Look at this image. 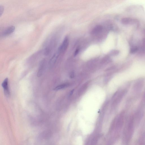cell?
<instances>
[{
    "label": "cell",
    "mask_w": 145,
    "mask_h": 145,
    "mask_svg": "<svg viewBox=\"0 0 145 145\" xmlns=\"http://www.w3.org/2000/svg\"><path fill=\"white\" fill-rule=\"evenodd\" d=\"M138 21L136 19L129 17H125L122 19L121 22L125 25L133 24L136 23Z\"/></svg>",
    "instance_id": "obj_1"
},
{
    "label": "cell",
    "mask_w": 145,
    "mask_h": 145,
    "mask_svg": "<svg viewBox=\"0 0 145 145\" xmlns=\"http://www.w3.org/2000/svg\"><path fill=\"white\" fill-rule=\"evenodd\" d=\"M2 86L4 90V93L7 96H8L9 94L8 86V79L7 78H6L3 81L2 84Z\"/></svg>",
    "instance_id": "obj_2"
},
{
    "label": "cell",
    "mask_w": 145,
    "mask_h": 145,
    "mask_svg": "<svg viewBox=\"0 0 145 145\" xmlns=\"http://www.w3.org/2000/svg\"><path fill=\"white\" fill-rule=\"evenodd\" d=\"M69 44V41L67 37H65L63 43L59 49V52H63L65 51L67 48Z\"/></svg>",
    "instance_id": "obj_3"
},
{
    "label": "cell",
    "mask_w": 145,
    "mask_h": 145,
    "mask_svg": "<svg viewBox=\"0 0 145 145\" xmlns=\"http://www.w3.org/2000/svg\"><path fill=\"white\" fill-rule=\"evenodd\" d=\"M15 30V27L14 26H11L7 28L5 30L3 33V36H6L9 35L13 33Z\"/></svg>",
    "instance_id": "obj_4"
},
{
    "label": "cell",
    "mask_w": 145,
    "mask_h": 145,
    "mask_svg": "<svg viewBox=\"0 0 145 145\" xmlns=\"http://www.w3.org/2000/svg\"><path fill=\"white\" fill-rule=\"evenodd\" d=\"M58 57V55L57 53H55L52 57L49 62L50 67H52L54 66L56 62V60Z\"/></svg>",
    "instance_id": "obj_5"
},
{
    "label": "cell",
    "mask_w": 145,
    "mask_h": 145,
    "mask_svg": "<svg viewBox=\"0 0 145 145\" xmlns=\"http://www.w3.org/2000/svg\"><path fill=\"white\" fill-rule=\"evenodd\" d=\"M45 65V62L44 61H43L40 64V66L39 69V70L38 71L37 76L39 77L43 74Z\"/></svg>",
    "instance_id": "obj_6"
},
{
    "label": "cell",
    "mask_w": 145,
    "mask_h": 145,
    "mask_svg": "<svg viewBox=\"0 0 145 145\" xmlns=\"http://www.w3.org/2000/svg\"><path fill=\"white\" fill-rule=\"evenodd\" d=\"M103 28V27L101 25H97L93 30L92 33H96L100 32L102 31Z\"/></svg>",
    "instance_id": "obj_7"
},
{
    "label": "cell",
    "mask_w": 145,
    "mask_h": 145,
    "mask_svg": "<svg viewBox=\"0 0 145 145\" xmlns=\"http://www.w3.org/2000/svg\"><path fill=\"white\" fill-rule=\"evenodd\" d=\"M69 85L67 84H63L61 85L56 87L54 89L55 90H58L61 89L66 88V87L68 86Z\"/></svg>",
    "instance_id": "obj_8"
},
{
    "label": "cell",
    "mask_w": 145,
    "mask_h": 145,
    "mask_svg": "<svg viewBox=\"0 0 145 145\" xmlns=\"http://www.w3.org/2000/svg\"><path fill=\"white\" fill-rule=\"evenodd\" d=\"M4 11V8L3 6H0V16H1L2 14Z\"/></svg>",
    "instance_id": "obj_9"
},
{
    "label": "cell",
    "mask_w": 145,
    "mask_h": 145,
    "mask_svg": "<svg viewBox=\"0 0 145 145\" xmlns=\"http://www.w3.org/2000/svg\"><path fill=\"white\" fill-rule=\"evenodd\" d=\"M79 51V48H78L75 51L74 53V56H77V55L78 54Z\"/></svg>",
    "instance_id": "obj_10"
},
{
    "label": "cell",
    "mask_w": 145,
    "mask_h": 145,
    "mask_svg": "<svg viewBox=\"0 0 145 145\" xmlns=\"http://www.w3.org/2000/svg\"><path fill=\"white\" fill-rule=\"evenodd\" d=\"M137 48H133L131 49V52L132 53H133L137 51Z\"/></svg>",
    "instance_id": "obj_11"
},
{
    "label": "cell",
    "mask_w": 145,
    "mask_h": 145,
    "mask_svg": "<svg viewBox=\"0 0 145 145\" xmlns=\"http://www.w3.org/2000/svg\"><path fill=\"white\" fill-rule=\"evenodd\" d=\"M74 76V73L73 72H72L71 74L70 75V77L71 78H73Z\"/></svg>",
    "instance_id": "obj_12"
},
{
    "label": "cell",
    "mask_w": 145,
    "mask_h": 145,
    "mask_svg": "<svg viewBox=\"0 0 145 145\" xmlns=\"http://www.w3.org/2000/svg\"><path fill=\"white\" fill-rule=\"evenodd\" d=\"M74 91V90H72L71 91V92L70 93V96H71V95L72 94V93H73Z\"/></svg>",
    "instance_id": "obj_13"
}]
</instances>
